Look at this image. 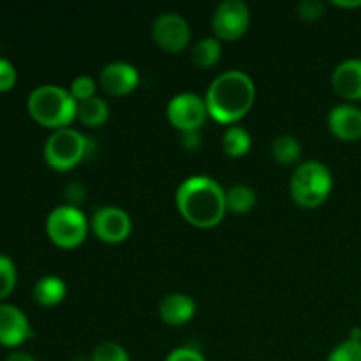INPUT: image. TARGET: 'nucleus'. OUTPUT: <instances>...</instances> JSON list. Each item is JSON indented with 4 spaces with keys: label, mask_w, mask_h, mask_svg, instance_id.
<instances>
[{
    "label": "nucleus",
    "mask_w": 361,
    "mask_h": 361,
    "mask_svg": "<svg viewBox=\"0 0 361 361\" xmlns=\"http://www.w3.org/2000/svg\"><path fill=\"white\" fill-rule=\"evenodd\" d=\"M66 197H67V204L71 207H78L81 201L85 200V187L81 185L80 182H73L66 187Z\"/></svg>",
    "instance_id": "obj_30"
},
{
    "label": "nucleus",
    "mask_w": 361,
    "mask_h": 361,
    "mask_svg": "<svg viewBox=\"0 0 361 361\" xmlns=\"http://www.w3.org/2000/svg\"><path fill=\"white\" fill-rule=\"evenodd\" d=\"M256 85L252 78L238 69L219 74L208 87L204 102L208 115L221 123H235L254 104Z\"/></svg>",
    "instance_id": "obj_2"
},
{
    "label": "nucleus",
    "mask_w": 361,
    "mask_h": 361,
    "mask_svg": "<svg viewBox=\"0 0 361 361\" xmlns=\"http://www.w3.org/2000/svg\"><path fill=\"white\" fill-rule=\"evenodd\" d=\"M250 145H252V137L245 127L231 126L226 129L222 136V148L229 157H242L250 150Z\"/></svg>",
    "instance_id": "obj_18"
},
{
    "label": "nucleus",
    "mask_w": 361,
    "mask_h": 361,
    "mask_svg": "<svg viewBox=\"0 0 361 361\" xmlns=\"http://www.w3.org/2000/svg\"><path fill=\"white\" fill-rule=\"evenodd\" d=\"M328 127L342 141H358L361 137V109L351 102L337 104L328 113Z\"/></svg>",
    "instance_id": "obj_13"
},
{
    "label": "nucleus",
    "mask_w": 361,
    "mask_h": 361,
    "mask_svg": "<svg viewBox=\"0 0 361 361\" xmlns=\"http://www.w3.org/2000/svg\"><path fill=\"white\" fill-rule=\"evenodd\" d=\"M27 108L41 126L62 129L76 118L78 101L60 85H41L30 92Z\"/></svg>",
    "instance_id": "obj_3"
},
{
    "label": "nucleus",
    "mask_w": 361,
    "mask_h": 361,
    "mask_svg": "<svg viewBox=\"0 0 361 361\" xmlns=\"http://www.w3.org/2000/svg\"><path fill=\"white\" fill-rule=\"evenodd\" d=\"M67 293L66 282L56 275H46V277L39 279L34 286V298L37 300L41 305L51 307L56 305L63 300Z\"/></svg>",
    "instance_id": "obj_16"
},
{
    "label": "nucleus",
    "mask_w": 361,
    "mask_h": 361,
    "mask_svg": "<svg viewBox=\"0 0 361 361\" xmlns=\"http://www.w3.org/2000/svg\"><path fill=\"white\" fill-rule=\"evenodd\" d=\"M349 338H351V341L361 342V328H358V326L351 328V331H349Z\"/></svg>",
    "instance_id": "obj_33"
},
{
    "label": "nucleus",
    "mask_w": 361,
    "mask_h": 361,
    "mask_svg": "<svg viewBox=\"0 0 361 361\" xmlns=\"http://www.w3.org/2000/svg\"><path fill=\"white\" fill-rule=\"evenodd\" d=\"M16 83V69L7 59H0V92H7Z\"/></svg>",
    "instance_id": "obj_28"
},
{
    "label": "nucleus",
    "mask_w": 361,
    "mask_h": 361,
    "mask_svg": "<svg viewBox=\"0 0 361 361\" xmlns=\"http://www.w3.org/2000/svg\"><path fill=\"white\" fill-rule=\"evenodd\" d=\"M335 92L349 101H361V59L342 60L331 74Z\"/></svg>",
    "instance_id": "obj_14"
},
{
    "label": "nucleus",
    "mask_w": 361,
    "mask_h": 361,
    "mask_svg": "<svg viewBox=\"0 0 361 361\" xmlns=\"http://www.w3.org/2000/svg\"><path fill=\"white\" fill-rule=\"evenodd\" d=\"M92 147L90 137L71 127L55 129L44 143V159L56 171H67L83 161Z\"/></svg>",
    "instance_id": "obj_5"
},
{
    "label": "nucleus",
    "mask_w": 361,
    "mask_h": 361,
    "mask_svg": "<svg viewBox=\"0 0 361 361\" xmlns=\"http://www.w3.org/2000/svg\"><path fill=\"white\" fill-rule=\"evenodd\" d=\"M152 35L161 48L168 51H180L190 41V27L185 18L175 11L157 14L152 23Z\"/></svg>",
    "instance_id": "obj_9"
},
{
    "label": "nucleus",
    "mask_w": 361,
    "mask_h": 361,
    "mask_svg": "<svg viewBox=\"0 0 361 361\" xmlns=\"http://www.w3.org/2000/svg\"><path fill=\"white\" fill-rule=\"evenodd\" d=\"M250 23V11L243 0H222L212 14V28L219 41L242 37Z\"/></svg>",
    "instance_id": "obj_7"
},
{
    "label": "nucleus",
    "mask_w": 361,
    "mask_h": 361,
    "mask_svg": "<svg viewBox=\"0 0 361 361\" xmlns=\"http://www.w3.org/2000/svg\"><path fill=\"white\" fill-rule=\"evenodd\" d=\"M69 92L78 102L87 101V99H90V97H95V81H94V78L87 76V74H81V76L74 78L73 83H71Z\"/></svg>",
    "instance_id": "obj_25"
},
{
    "label": "nucleus",
    "mask_w": 361,
    "mask_h": 361,
    "mask_svg": "<svg viewBox=\"0 0 361 361\" xmlns=\"http://www.w3.org/2000/svg\"><path fill=\"white\" fill-rule=\"evenodd\" d=\"M221 51L222 46L217 37H203L194 44L192 60L200 67H212L221 56Z\"/></svg>",
    "instance_id": "obj_21"
},
{
    "label": "nucleus",
    "mask_w": 361,
    "mask_h": 361,
    "mask_svg": "<svg viewBox=\"0 0 361 361\" xmlns=\"http://www.w3.org/2000/svg\"><path fill=\"white\" fill-rule=\"evenodd\" d=\"M326 361H361V342L351 338L341 342L331 349Z\"/></svg>",
    "instance_id": "obj_24"
},
{
    "label": "nucleus",
    "mask_w": 361,
    "mask_h": 361,
    "mask_svg": "<svg viewBox=\"0 0 361 361\" xmlns=\"http://www.w3.org/2000/svg\"><path fill=\"white\" fill-rule=\"evenodd\" d=\"M201 141H203L201 129L180 130V145H182L185 150H197V148L201 147Z\"/></svg>",
    "instance_id": "obj_29"
},
{
    "label": "nucleus",
    "mask_w": 361,
    "mask_h": 361,
    "mask_svg": "<svg viewBox=\"0 0 361 361\" xmlns=\"http://www.w3.org/2000/svg\"><path fill=\"white\" fill-rule=\"evenodd\" d=\"M164 361H207L203 353L194 345H180V348L173 349Z\"/></svg>",
    "instance_id": "obj_27"
},
{
    "label": "nucleus",
    "mask_w": 361,
    "mask_h": 361,
    "mask_svg": "<svg viewBox=\"0 0 361 361\" xmlns=\"http://www.w3.org/2000/svg\"><path fill=\"white\" fill-rule=\"evenodd\" d=\"M166 113L169 122L178 130H192L201 129L208 116V108L201 95L194 92H182L169 99Z\"/></svg>",
    "instance_id": "obj_8"
},
{
    "label": "nucleus",
    "mask_w": 361,
    "mask_h": 361,
    "mask_svg": "<svg viewBox=\"0 0 361 361\" xmlns=\"http://www.w3.org/2000/svg\"><path fill=\"white\" fill-rule=\"evenodd\" d=\"M271 154L282 164H293L302 157V145L291 134H281L271 143Z\"/></svg>",
    "instance_id": "obj_20"
},
{
    "label": "nucleus",
    "mask_w": 361,
    "mask_h": 361,
    "mask_svg": "<svg viewBox=\"0 0 361 361\" xmlns=\"http://www.w3.org/2000/svg\"><path fill=\"white\" fill-rule=\"evenodd\" d=\"M256 204V192L252 187L236 183L226 190V207L235 214H247Z\"/></svg>",
    "instance_id": "obj_19"
},
{
    "label": "nucleus",
    "mask_w": 361,
    "mask_h": 361,
    "mask_svg": "<svg viewBox=\"0 0 361 361\" xmlns=\"http://www.w3.org/2000/svg\"><path fill=\"white\" fill-rule=\"evenodd\" d=\"M34 335L28 317L11 303H0V344L16 348Z\"/></svg>",
    "instance_id": "obj_11"
},
{
    "label": "nucleus",
    "mask_w": 361,
    "mask_h": 361,
    "mask_svg": "<svg viewBox=\"0 0 361 361\" xmlns=\"http://www.w3.org/2000/svg\"><path fill=\"white\" fill-rule=\"evenodd\" d=\"M180 214L197 228H214L224 217L226 192L217 180L194 175L183 180L175 194Z\"/></svg>",
    "instance_id": "obj_1"
},
{
    "label": "nucleus",
    "mask_w": 361,
    "mask_h": 361,
    "mask_svg": "<svg viewBox=\"0 0 361 361\" xmlns=\"http://www.w3.org/2000/svg\"><path fill=\"white\" fill-rule=\"evenodd\" d=\"M92 361H130V356L126 348L116 342L106 341L92 351Z\"/></svg>",
    "instance_id": "obj_23"
},
{
    "label": "nucleus",
    "mask_w": 361,
    "mask_h": 361,
    "mask_svg": "<svg viewBox=\"0 0 361 361\" xmlns=\"http://www.w3.org/2000/svg\"><path fill=\"white\" fill-rule=\"evenodd\" d=\"M16 264L6 254H0V300L11 295V291L16 286Z\"/></svg>",
    "instance_id": "obj_22"
},
{
    "label": "nucleus",
    "mask_w": 361,
    "mask_h": 361,
    "mask_svg": "<svg viewBox=\"0 0 361 361\" xmlns=\"http://www.w3.org/2000/svg\"><path fill=\"white\" fill-rule=\"evenodd\" d=\"M6 361H37V360H35L32 355H28V353L16 351V353H11V355L6 358Z\"/></svg>",
    "instance_id": "obj_31"
},
{
    "label": "nucleus",
    "mask_w": 361,
    "mask_h": 361,
    "mask_svg": "<svg viewBox=\"0 0 361 361\" xmlns=\"http://www.w3.org/2000/svg\"><path fill=\"white\" fill-rule=\"evenodd\" d=\"M331 4L338 7H345V9H353V7H361V0H351V2H345V0H334Z\"/></svg>",
    "instance_id": "obj_32"
},
{
    "label": "nucleus",
    "mask_w": 361,
    "mask_h": 361,
    "mask_svg": "<svg viewBox=\"0 0 361 361\" xmlns=\"http://www.w3.org/2000/svg\"><path fill=\"white\" fill-rule=\"evenodd\" d=\"M326 11V4L321 2V0H300L296 4V13L302 20L312 21L317 18L323 16V13Z\"/></svg>",
    "instance_id": "obj_26"
},
{
    "label": "nucleus",
    "mask_w": 361,
    "mask_h": 361,
    "mask_svg": "<svg viewBox=\"0 0 361 361\" xmlns=\"http://www.w3.org/2000/svg\"><path fill=\"white\" fill-rule=\"evenodd\" d=\"M334 187V176L330 168L316 159L302 162L293 171L289 180V192L291 197L305 208L319 207L330 196Z\"/></svg>",
    "instance_id": "obj_4"
},
{
    "label": "nucleus",
    "mask_w": 361,
    "mask_h": 361,
    "mask_svg": "<svg viewBox=\"0 0 361 361\" xmlns=\"http://www.w3.org/2000/svg\"><path fill=\"white\" fill-rule=\"evenodd\" d=\"M92 229L95 235L106 243H120L129 236L133 229L129 214L120 207H106L97 208L92 215Z\"/></svg>",
    "instance_id": "obj_10"
},
{
    "label": "nucleus",
    "mask_w": 361,
    "mask_h": 361,
    "mask_svg": "<svg viewBox=\"0 0 361 361\" xmlns=\"http://www.w3.org/2000/svg\"><path fill=\"white\" fill-rule=\"evenodd\" d=\"M99 81L109 95H126L136 88L137 81H140V73L133 63L115 60L102 67Z\"/></svg>",
    "instance_id": "obj_12"
},
{
    "label": "nucleus",
    "mask_w": 361,
    "mask_h": 361,
    "mask_svg": "<svg viewBox=\"0 0 361 361\" xmlns=\"http://www.w3.org/2000/svg\"><path fill=\"white\" fill-rule=\"evenodd\" d=\"M194 312H196V302L183 293L166 295L159 305V314H161L162 321L173 324V326H180V324L190 321Z\"/></svg>",
    "instance_id": "obj_15"
},
{
    "label": "nucleus",
    "mask_w": 361,
    "mask_h": 361,
    "mask_svg": "<svg viewBox=\"0 0 361 361\" xmlns=\"http://www.w3.org/2000/svg\"><path fill=\"white\" fill-rule=\"evenodd\" d=\"M76 116L80 122H83L88 127H99L108 120L109 116V106L104 99L101 97H90L87 101L78 102Z\"/></svg>",
    "instance_id": "obj_17"
},
{
    "label": "nucleus",
    "mask_w": 361,
    "mask_h": 361,
    "mask_svg": "<svg viewBox=\"0 0 361 361\" xmlns=\"http://www.w3.org/2000/svg\"><path fill=\"white\" fill-rule=\"evenodd\" d=\"M46 231L53 243L71 249V247L80 245L85 240L88 222L83 212L78 207L60 204L49 212L48 219H46Z\"/></svg>",
    "instance_id": "obj_6"
}]
</instances>
